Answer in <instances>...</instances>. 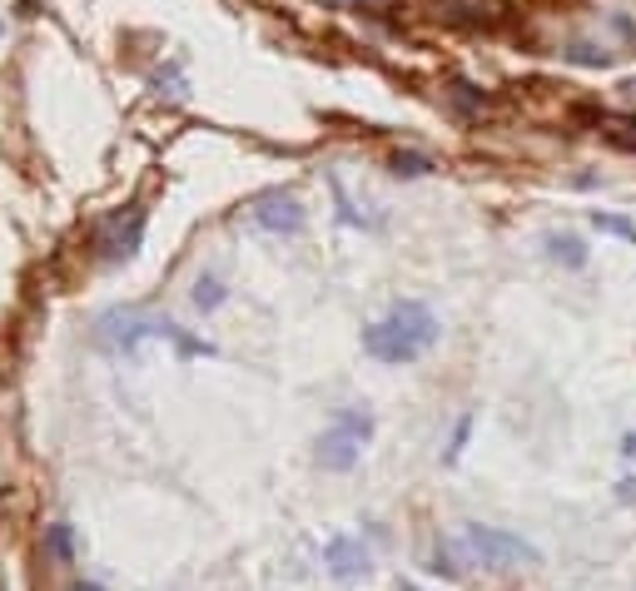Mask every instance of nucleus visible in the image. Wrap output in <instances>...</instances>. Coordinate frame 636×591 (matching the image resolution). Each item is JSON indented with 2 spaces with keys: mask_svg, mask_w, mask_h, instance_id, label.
<instances>
[{
  "mask_svg": "<svg viewBox=\"0 0 636 591\" xmlns=\"http://www.w3.org/2000/svg\"><path fill=\"white\" fill-rule=\"evenodd\" d=\"M438 338H442L438 313L423 299H403V303H393L383 318H373L363 328V354L373 358V363L403 368V363H418Z\"/></svg>",
  "mask_w": 636,
  "mask_h": 591,
  "instance_id": "obj_1",
  "label": "nucleus"
},
{
  "mask_svg": "<svg viewBox=\"0 0 636 591\" xmlns=\"http://www.w3.org/2000/svg\"><path fill=\"white\" fill-rule=\"evenodd\" d=\"M458 547H463L473 561L493 567V571L537 567V561H542V547H537V542L518 537V532H507V528H483V522H467L463 537H458Z\"/></svg>",
  "mask_w": 636,
  "mask_h": 591,
  "instance_id": "obj_2",
  "label": "nucleus"
},
{
  "mask_svg": "<svg viewBox=\"0 0 636 591\" xmlns=\"http://www.w3.org/2000/svg\"><path fill=\"white\" fill-rule=\"evenodd\" d=\"M368 438H373V413L338 408L334 422H328V432L319 438V467H324V473H354Z\"/></svg>",
  "mask_w": 636,
  "mask_h": 591,
  "instance_id": "obj_3",
  "label": "nucleus"
},
{
  "mask_svg": "<svg viewBox=\"0 0 636 591\" xmlns=\"http://www.w3.org/2000/svg\"><path fill=\"white\" fill-rule=\"evenodd\" d=\"M95 338H100V348H109V354H135L144 338H170L174 348L184 344V334L174 328V323L150 318V313H135V309L105 313V318H100V328H95Z\"/></svg>",
  "mask_w": 636,
  "mask_h": 591,
  "instance_id": "obj_4",
  "label": "nucleus"
},
{
  "mask_svg": "<svg viewBox=\"0 0 636 591\" xmlns=\"http://www.w3.org/2000/svg\"><path fill=\"white\" fill-rule=\"evenodd\" d=\"M324 567L334 581H363L373 571V552L363 547V537H348V532H334L324 542Z\"/></svg>",
  "mask_w": 636,
  "mask_h": 591,
  "instance_id": "obj_5",
  "label": "nucleus"
},
{
  "mask_svg": "<svg viewBox=\"0 0 636 591\" xmlns=\"http://www.w3.org/2000/svg\"><path fill=\"white\" fill-rule=\"evenodd\" d=\"M254 224L264 229V234H299L303 229V205L293 199V194H264L259 205H254Z\"/></svg>",
  "mask_w": 636,
  "mask_h": 591,
  "instance_id": "obj_6",
  "label": "nucleus"
},
{
  "mask_svg": "<svg viewBox=\"0 0 636 591\" xmlns=\"http://www.w3.org/2000/svg\"><path fill=\"white\" fill-rule=\"evenodd\" d=\"M140 234H144V209H130V219L115 215L105 229H100V254L105 258H130L140 248Z\"/></svg>",
  "mask_w": 636,
  "mask_h": 591,
  "instance_id": "obj_7",
  "label": "nucleus"
},
{
  "mask_svg": "<svg viewBox=\"0 0 636 591\" xmlns=\"http://www.w3.org/2000/svg\"><path fill=\"white\" fill-rule=\"evenodd\" d=\"M547 258H552V264H567V269H587V244L577 234H552L547 239Z\"/></svg>",
  "mask_w": 636,
  "mask_h": 591,
  "instance_id": "obj_8",
  "label": "nucleus"
},
{
  "mask_svg": "<svg viewBox=\"0 0 636 591\" xmlns=\"http://www.w3.org/2000/svg\"><path fill=\"white\" fill-rule=\"evenodd\" d=\"M45 552H50L60 567L76 561V532H70V522H50V528H45Z\"/></svg>",
  "mask_w": 636,
  "mask_h": 591,
  "instance_id": "obj_9",
  "label": "nucleus"
},
{
  "mask_svg": "<svg viewBox=\"0 0 636 591\" xmlns=\"http://www.w3.org/2000/svg\"><path fill=\"white\" fill-rule=\"evenodd\" d=\"M389 170L398 174V179H423V174H432V160H428V154H418V150H398L389 160Z\"/></svg>",
  "mask_w": 636,
  "mask_h": 591,
  "instance_id": "obj_10",
  "label": "nucleus"
},
{
  "mask_svg": "<svg viewBox=\"0 0 636 591\" xmlns=\"http://www.w3.org/2000/svg\"><path fill=\"white\" fill-rule=\"evenodd\" d=\"M224 299H229V293H224V283H219L215 274H205V279L195 283V309H199V313H215Z\"/></svg>",
  "mask_w": 636,
  "mask_h": 591,
  "instance_id": "obj_11",
  "label": "nucleus"
},
{
  "mask_svg": "<svg viewBox=\"0 0 636 591\" xmlns=\"http://www.w3.org/2000/svg\"><path fill=\"white\" fill-rule=\"evenodd\" d=\"M592 229H602V234H616L622 244H636V224L622 215H602V209H592Z\"/></svg>",
  "mask_w": 636,
  "mask_h": 591,
  "instance_id": "obj_12",
  "label": "nucleus"
},
{
  "mask_svg": "<svg viewBox=\"0 0 636 591\" xmlns=\"http://www.w3.org/2000/svg\"><path fill=\"white\" fill-rule=\"evenodd\" d=\"M467 438H473V413H463L458 418V428H453V438H448V452H442V463L453 467L458 457H463V448H467Z\"/></svg>",
  "mask_w": 636,
  "mask_h": 591,
  "instance_id": "obj_13",
  "label": "nucleus"
},
{
  "mask_svg": "<svg viewBox=\"0 0 636 591\" xmlns=\"http://www.w3.org/2000/svg\"><path fill=\"white\" fill-rule=\"evenodd\" d=\"M70 591H100V587H95V581H76V587H70Z\"/></svg>",
  "mask_w": 636,
  "mask_h": 591,
  "instance_id": "obj_14",
  "label": "nucleus"
},
{
  "mask_svg": "<svg viewBox=\"0 0 636 591\" xmlns=\"http://www.w3.org/2000/svg\"><path fill=\"white\" fill-rule=\"evenodd\" d=\"M398 591H418V587H398Z\"/></svg>",
  "mask_w": 636,
  "mask_h": 591,
  "instance_id": "obj_15",
  "label": "nucleus"
}]
</instances>
